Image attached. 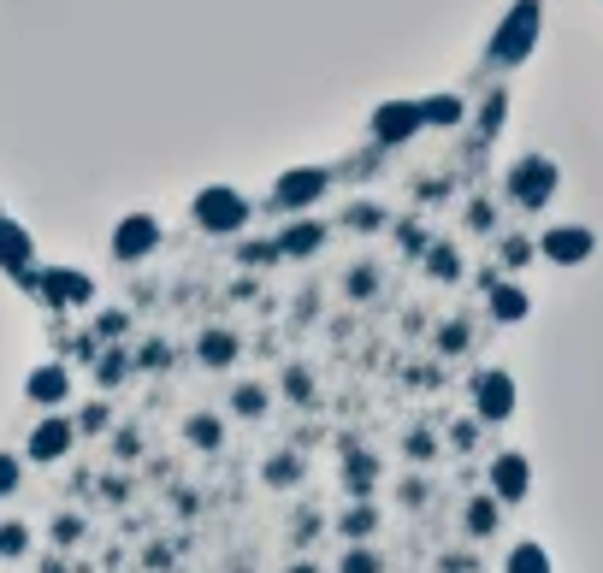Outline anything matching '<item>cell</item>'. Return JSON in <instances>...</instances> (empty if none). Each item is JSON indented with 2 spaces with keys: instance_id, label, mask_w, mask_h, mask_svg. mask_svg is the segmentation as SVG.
<instances>
[{
  "instance_id": "obj_18",
  "label": "cell",
  "mask_w": 603,
  "mask_h": 573,
  "mask_svg": "<svg viewBox=\"0 0 603 573\" xmlns=\"http://www.w3.org/2000/svg\"><path fill=\"white\" fill-rule=\"evenodd\" d=\"M71 426H77V432H89V438H95V432H107V426H113V408H107V402H89V408H83V414H77V420H71Z\"/></svg>"
},
{
  "instance_id": "obj_10",
  "label": "cell",
  "mask_w": 603,
  "mask_h": 573,
  "mask_svg": "<svg viewBox=\"0 0 603 573\" xmlns=\"http://www.w3.org/2000/svg\"><path fill=\"white\" fill-rule=\"evenodd\" d=\"M0 266H12V272L30 266V237L18 225H6V219H0Z\"/></svg>"
},
{
  "instance_id": "obj_1",
  "label": "cell",
  "mask_w": 603,
  "mask_h": 573,
  "mask_svg": "<svg viewBox=\"0 0 603 573\" xmlns=\"http://www.w3.org/2000/svg\"><path fill=\"white\" fill-rule=\"evenodd\" d=\"M243 219H249V201L237 190H201L196 195V225L201 231L225 237V231H243Z\"/></svg>"
},
{
  "instance_id": "obj_8",
  "label": "cell",
  "mask_w": 603,
  "mask_h": 573,
  "mask_svg": "<svg viewBox=\"0 0 603 573\" xmlns=\"http://www.w3.org/2000/svg\"><path fill=\"white\" fill-rule=\"evenodd\" d=\"M473 396H479V414H485V420H497V414H509V402H515V390H509V379H503V373H491V379H479V390H473Z\"/></svg>"
},
{
  "instance_id": "obj_7",
  "label": "cell",
  "mask_w": 603,
  "mask_h": 573,
  "mask_svg": "<svg viewBox=\"0 0 603 573\" xmlns=\"http://www.w3.org/2000/svg\"><path fill=\"white\" fill-rule=\"evenodd\" d=\"M320 190H326V178H320V172H290V178L272 190V207H308Z\"/></svg>"
},
{
  "instance_id": "obj_17",
  "label": "cell",
  "mask_w": 603,
  "mask_h": 573,
  "mask_svg": "<svg viewBox=\"0 0 603 573\" xmlns=\"http://www.w3.org/2000/svg\"><path fill=\"white\" fill-rule=\"evenodd\" d=\"M24 550H30V526H18V520H6V526H0V556H6V562H18Z\"/></svg>"
},
{
  "instance_id": "obj_2",
  "label": "cell",
  "mask_w": 603,
  "mask_h": 573,
  "mask_svg": "<svg viewBox=\"0 0 603 573\" xmlns=\"http://www.w3.org/2000/svg\"><path fill=\"white\" fill-rule=\"evenodd\" d=\"M71 444H77V426H71L66 414H42L36 432H30V461L54 467V461H66L71 455Z\"/></svg>"
},
{
  "instance_id": "obj_23",
  "label": "cell",
  "mask_w": 603,
  "mask_h": 573,
  "mask_svg": "<svg viewBox=\"0 0 603 573\" xmlns=\"http://www.w3.org/2000/svg\"><path fill=\"white\" fill-rule=\"evenodd\" d=\"M18 479H24L18 455H0V497H12V491H18Z\"/></svg>"
},
{
  "instance_id": "obj_13",
  "label": "cell",
  "mask_w": 603,
  "mask_h": 573,
  "mask_svg": "<svg viewBox=\"0 0 603 573\" xmlns=\"http://www.w3.org/2000/svg\"><path fill=\"white\" fill-rule=\"evenodd\" d=\"M337 573H385V562H379V550L349 544V550H343V562H337Z\"/></svg>"
},
{
  "instance_id": "obj_12",
  "label": "cell",
  "mask_w": 603,
  "mask_h": 573,
  "mask_svg": "<svg viewBox=\"0 0 603 573\" xmlns=\"http://www.w3.org/2000/svg\"><path fill=\"white\" fill-rule=\"evenodd\" d=\"M373 479H379V461H373V455H361V449H355V455H349V461H343V485H349V491H367V485H373Z\"/></svg>"
},
{
  "instance_id": "obj_11",
  "label": "cell",
  "mask_w": 603,
  "mask_h": 573,
  "mask_svg": "<svg viewBox=\"0 0 603 573\" xmlns=\"http://www.w3.org/2000/svg\"><path fill=\"white\" fill-rule=\"evenodd\" d=\"M184 438H190L196 449H219L225 444V426H219L213 414H190V420H184Z\"/></svg>"
},
{
  "instance_id": "obj_27",
  "label": "cell",
  "mask_w": 603,
  "mask_h": 573,
  "mask_svg": "<svg viewBox=\"0 0 603 573\" xmlns=\"http://www.w3.org/2000/svg\"><path fill=\"white\" fill-rule=\"evenodd\" d=\"M54 538H60V544H77V538H83V520H60Z\"/></svg>"
},
{
  "instance_id": "obj_3",
  "label": "cell",
  "mask_w": 603,
  "mask_h": 573,
  "mask_svg": "<svg viewBox=\"0 0 603 573\" xmlns=\"http://www.w3.org/2000/svg\"><path fill=\"white\" fill-rule=\"evenodd\" d=\"M42 302L48 308H77V302H89L95 296V284L83 278V272H71V266H54V272H42Z\"/></svg>"
},
{
  "instance_id": "obj_14",
  "label": "cell",
  "mask_w": 603,
  "mask_h": 573,
  "mask_svg": "<svg viewBox=\"0 0 603 573\" xmlns=\"http://www.w3.org/2000/svg\"><path fill=\"white\" fill-rule=\"evenodd\" d=\"M337 526H343V538H355V544H361V538H367V532L379 526V514H373V503H355V509L343 514Z\"/></svg>"
},
{
  "instance_id": "obj_20",
  "label": "cell",
  "mask_w": 603,
  "mask_h": 573,
  "mask_svg": "<svg viewBox=\"0 0 603 573\" xmlns=\"http://www.w3.org/2000/svg\"><path fill=\"white\" fill-rule=\"evenodd\" d=\"M125 373H131V355H101V361H95V379L107 384V390L125 384Z\"/></svg>"
},
{
  "instance_id": "obj_26",
  "label": "cell",
  "mask_w": 603,
  "mask_h": 573,
  "mask_svg": "<svg viewBox=\"0 0 603 573\" xmlns=\"http://www.w3.org/2000/svg\"><path fill=\"white\" fill-rule=\"evenodd\" d=\"M367 290H373V272H367V266H355V272H349V296H367Z\"/></svg>"
},
{
  "instance_id": "obj_6",
  "label": "cell",
  "mask_w": 603,
  "mask_h": 573,
  "mask_svg": "<svg viewBox=\"0 0 603 573\" xmlns=\"http://www.w3.org/2000/svg\"><path fill=\"white\" fill-rule=\"evenodd\" d=\"M196 361L201 367H231V361H237V331H231V325H207L201 343H196Z\"/></svg>"
},
{
  "instance_id": "obj_5",
  "label": "cell",
  "mask_w": 603,
  "mask_h": 573,
  "mask_svg": "<svg viewBox=\"0 0 603 573\" xmlns=\"http://www.w3.org/2000/svg\"><path fill=\"white\" fill-rule=\"evenodd\" d=\"M24 396H30V402H42V408H60V402L71 396V373L60 367V361H48V367H36V373H30Z\"/></svg>"
},
{
  "instance_id": "obj_19",
  "label": "cell",
  "mask_w": 603,
  "mask_h": 573,
  "mask_svg": "<svg viewBox=\"0 0 603 573\" xmlns=\"http://www.w3.org/2000/svg\"><path fill=\"white\" fill-rule=\"evenodd\" d=\"M521 485H527L521 461H515V455H503V461H497V491H503V497H521Z\"/></svg>"
},
{
  "instance_id": "obj_28",
  "label": "cell",
  "mask_w": 603,
  "mask_h": 573,
  "mask_svg": "<svg viewBox=\"0 0 603 573\" xmlns=\"http://www.w3.org/2000/svg\"><path fill=\"white\" fill-rule=\"evenodd\" d=\"M290 573H320V568H314V562H296V568H290Z\"/></svg>"
},
{
  "instance_id": "obj_9",
  "label": "cell",
  "mask_w": 603,
  "mask_h": 573,
  "mask_svg": "<svg viewBox=\"0 0 603 573\" xmlns=\"http://www.w3.org/2000/svg\"><path fill=\"white\" fill-rule=\"evenodd\" d=\"M326 243V225H314V219H302V225H290L284 237H278V255H314Z\"/></svg>"
},
{
  "instance_id": "obj_16",
  "label": "cell",
  "mask_w": 603,
  "mask_h": 573,
  "mask_svg": "<svg viewBox=\"0 0 603 573\" xmlns=\"http://www.w3.org/2000/svg\"><path fill=\"white\" fill-rule=\"evenodd\" d=\"M302 479V455H272L267 461V485L278 491V485H296Z\"/></svg>"
},
{
  "instance_id": "obj_22",
  "label": "cell",
  "mask_w": 603,
  "mask_h": 573,
  "mask_svg": "<svg viewBox=\"0 0 603 573\" xmlns=\"http://www.w3.org/2000/svg\"><path fill=\"white\" fill-rule=\"evenodd\" d=\"M125 331H131V319H125V314H101V319H95V337H107V343H119Z\"/></svg>"
},
{
  "instance_id": "obj_15",
  "label": "cell",
  "mask_w": 603,
  "mask_h": 573,
  "mask_svg": "<svg viewBox=\"0 0 603 573\" xmlns=\"http://www.w3.org/2000/svg\"><path fill=\"white\" fill-rule=\"evenodd\" d=\"M231 408H237L243 420H255V414H267V390H261V384H237V390H231Z\"/></svg>"
},
{
  "instance_id": "obj_21",
  "label": "cell",
  "mask_w": 603,
  "mask_h": 573,
  "mask_svg": "<svg viewBox=\"0 0 603 573\" xmlns=\"http://www.w3.org/2000/svg\"><path fill=\"white\" fill-rule=\"evenodd\" d=\"M284 396H290V402H314V379H308V367H290V373H284Z\"/></svg>"
},
{
  "instance_id": "obj_25",
  "label": "cell",
  "mask_w": 603,
  "mask_h": 573,
  "mask_svg": "<svg viewBox=\"0 0 603 573\" xmlns=\"http://www.w3.org/2000/svg\"><path fill=\"white\" fill-rule=\"evenodd\" d=\"M491 520H497V514H491V503H473V509H468V526H473V532H491Z\"/></svg>"
},
{
  "instance_id": "obj_4",
  "label": "cell",
  "mask_w": 603,
  "mask_h": 573,
  "mask_svg": "<svg viewBox=\"0 0 603 573\" xmlns=\"http://www.w3.org/2000/svg\"><path fill=\"white\" fill-rule=\"evenodd\" d=\"M154 249H160V225H154L148 213L125 219L119 237H113V255H119V260H142V255H154Z\"/></svg>"
},
{
  "instance_id": "obj_24",
  "label": "cell",
  "mask_w": 603,
  "mask_h": 573,
  "mask_svg": "<svg viewBox=\"0 0 603 573\" xmlns=\"http://www.w3.org/2000/svg\"><path fill=\"white\" fill-rule=\"evenodd\" d=\"M509 573H544V556H538L533 544H527V550H521V556L509 562Z\"/></svg>"
}]
</instances>
